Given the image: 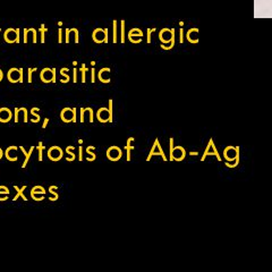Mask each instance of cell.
Segmentation results:
<instances>
[{"mask_svg": "<svg viewBox=\"0 0 272 272\" xmlns=\"http://www.w3.org/2000/svg\"><path fill=\"white\" fill-rule=\"evenodd\" d=\"M14 189L17 192V193H16V195H15L14 197H13V201H14V202H15V201H17V200H18V197H22V199L24 200L25 202H27V201H29V200H27V197L24 195V191L26 189V186H23L22 188L17 187V186H14Z\"/></svg>", "mask_w": 272, "mask_h": 272, "instance_id": "5bb4252c", "label": "cell"}, {"mask_svg": "<svg viewBox=\"0 0 272 272\" xmlns=\"http://www.w3.org/2000/svg\"><path fill=\"white\" fill-rule=\"evenodd\" d=\"M92 39L95 43H103L105 40V32L104 29H95L92 33Z\"/></svg>", "mask_w": 272, "mask_h": 272, "instance_id": "9c48e42d", "label": "cell"}, {"mask_svg": "<svg viewBox=\"0 0 272 272\" xmlns=\"http://www.w3.org/2000/svg\"><path fill=\"white\" fill-rule=\"evenodd\" d=\"M19 108H15L14 109V121L18 123V113H19Z\"/></svg>", "mask_w": 272, "mask_h": 272, "instance_id": "1f68e13d", "label": "cell"}, {"mask_svg": "<svg viewBox=\"0 0 272 272\" xmlns=\"http://www.w3.org/2000/svg\"><path fill=\"white\" fill-rule=\"evenodd\" d=\"M85 110L88 112V116H90V119H88V120H90V123H93V121H94V110H93L91 107H86Z\"/></svg>", "mask_w": 272, "mask_h": 272, "instance_id": "83f0119b", "label": "cell"}, {"mask_svg": "<svg viewBox=\"0 0 272 272\" xmlns=\"http://www.w3.org/2000/svg\"><path fill=\"white\" fill-rule=\"evenodd\" d=\"M39 31H40V33H41V42L44 43V41H45V33H47L48 29L45 27L44 24H41V26L39 27Z\"/></svg>", "mask_w": 272, "mask_h": 272, "instance_id": "484cf974", "label": "cell"}, {"mask_svg": "<svg viewBox=\"0 0 272 272\" xmlns=\"http://www.w3.org/2000/svg\"><path fill=\"white\" fill-rule=\"evenodd\" d=\"M58 26H62V22H58Z\"/></svg>", "mask_w": 272, "mask_h": 272, "instance_id": "f6af8a7d", "label": "cell"}, {"mask_svg": "<svg viewBox=\"0 0 272 272\" xmlns=\"http://www.w3.org/2000/svg\"><path fill=\"white\" fill-rule=\"evenodd\" d=\"M76 108H64L60 112V118L64 123H77L76 119Z\"/></svg>", "mask_w": 272, "mask_h": 272, "instance_id": "7a4b0ae2", "label": "cell"}, {"mask_svg": "<svg viewBox=\"0 0 272 272\" xmlns=\"http://www.w3.org/2000/svg\"><path fill=\"white\" fill-rule=\"evenodd\" d=\"M21 111H22L23 115H24V123H27V121H29V118H27V115H29V113H27V109L23 107V108H21Z\"/></svg>", "mask_w": 272, "mask_h": 272, "instance_id": "4dcf8cb0", "label": "cell"}, {"mask_svg": "<svg viewBox=\"0 0 272 272\" xmlns=\"http://www.w3.org/2000/svg\"><path fill=\"white\" fill-rule=\"evenodd\" d=\"M2 156H4V151H2V150H1V147H0V159H1Z\"/></svg>", "mask_w": 272, "mask_h": 272, "instance_id": "b9f144b4", "label": "cell"}, {"mask_svg": "<svg viewBox=\"0 0 272 272\" xmlns=\"http://www.w3.org/2000/svg\"><path fill=\"white\" fill-rule=\"evenodd\" d=\"M18 149H19V147L15 146V145H11V146H9L6 149V151H5V156H6V159H7L8 161H17V160H18V156L13 153L14 151L18 150Z\"/></svg>", "mask_w": 272, "mask_h": 272, "instance_id": "8fae6325", "label": "cell"}, {"mask_svg": "<svg viewBox=\"0 0 272 272\" xmlns=\"http://www.w3.org/2000/svg\"><path fill=\"white\" fill-rule=\"evenodd\" d=\"M44 149H45V146L43 145V143H42V142H39V144H37V153H39L37 160H39L40 162L43 160V150Z\"/></svg>", "mask_w": 272, "mask_h": 272, "instance_id": "603a6c76", "label": "cell"}, {"mask_svg": "<svg viewBox=\"0 0 272 272\" xmlns=\"http://www.w3.org/2000/svg\"><path fill=\"white\" fill-rule=\"evenodd\" d=\"M96 118L100 123H107L110 119V112L108 108H100L99 110L96 111Z\"/></svg>", "mask_w": 272, "mask_h": 272, "instance_id": "ba28073f", "label": "cell"}, {"mask_svg": "<svg viewBox=\"0 0 272 272\" xmlns=\"http://www.w3.org/2000/svg\"><path fill=\"white\" fill-rule=\"evenodd\" d=\"M154 31V29H147V42L150 43V41H151V33Z\"/></svg>", "mask_w": 272, "mask_h": 272, "instance_id": "f35d334b", "label": "cell"}, {"mask_svg": "<svg viewBox=\"0 0 272 272\" xmlns=\"http://www.w3.org/2000/svg\"><path fill=\"white\" fill-rule=\"evenodd\" d=\"M91 82L95 83V68L94 67H92V69H91Z\"/></svg>", "mask_w": 272, "mask_h": 272, "instance_id": "d6a6232c", "label": "cell"}, {"mask_svg": "<svg viewBox=\"0 0 272 272\" xmlns=\"http://www.w3.org/2000/svg\"><path fill=\"white\" fill-rule=\"evenodd\" d=\"M111 72L110 68H108V67H105V68H101L100 69V72H99V80L102 82V83H105V84H108V83H110V77H104V75H108V74Z\"/></svg>", "mask_w": 272, "mask_h": 272, "instance_id": "4fadbf2b", "label": "cell"}, {"mask_svg": "<svg viewBox=\"0 0 272 272\" xmlns=\"http://www.w3.org/2000/svg\"><path fill=\"white\" fill-rule=\"evenodd\" d=\"M2 78H4V73H2V70L0 69V82L2 81Z\"/></svg>", "mask_w": 272, "mask_h": 272, "instance_id": "60d3db41", "label": "cell"}, {"mask_svg": "<svg viewBox=\"0 0 272 272\" xmlns=\"http://www.w3.org/2000/svg\"><path fill=\"white\" fill-rule=\"evenodd\" d=\"M133 141H134V137H129V139L127 140V144L124 146V150L127 151V158H126L127 161H131V159H132V158H131V151L134 150V146L131 145V143H132Z\"/></svg>", "mask_w": 272, "mask_h": 272, "instance_id": "e0dca14e", "label": "cell"}, {"mask_svg": "<svg viewBox=\"0 0 272 272\" xmlns=\"http://www.w3.org/2000/svg\"><path fill=\"white\" fill-rule=\"evenodd\" d=\"M108 109H109V112H110V119H109V123H112V121H113V100H112V99H109V105H108Z\"/></svg>", "mask_w": 272, "mask_h": 272, "instance_id": "4316f807", "label": "cell"}, {"mask_svg": "<svg viewBox=\"0 0 272 272\" xmlns=\"http://www.w3.org/2000/svg\"><path fill=\"white\" fill-rule=\"evenodd\" d=\"M69 29H65V42L66 43H69Z\"/></svg>", "mask_w": 272, "mask_h": 272, "instance_id": "e575fe53", "label": "cell"}, {"mask_svg": "<svg viewBox=\"0 0 272 272\" xmlns=\"http://www.w3.org/2000/svg\"><path fill=\"white\" fill-rule=\"evenodd\" d=\"M58 42L59 43H62V29L61 27L58 29Z\"/></svg>", "mask_w": 272, "mask_h": 272, "instance_id": "836d02e7", "label": "cell"}, {"mask_svg": "<svg viewBox=\"0 0 272 272\" xmlns=\"http://www.w3.org/2000/svg\"><path fill=\"white\" fill-rule=\"evenodd\" d=\"M80 72L82 73V83H86V73L88 72V68L86 67L85 64H82Z\"/></svg>", "mask_w": 272, "mask_h": 272, "instance_id": "d4e9b609", "label": "cell"}, {"mask_svg": "<svg viewBox=\"0 0 272 272\" xmlns=\"http://www.w3.org/2000/svg\"><path fill=\"white\" fill-rule=\"evenodd\" d=\"M74 150H75V146H73V145H69V146L66 147V153L69 154V158L68 156L66 158L67 161H74L76 159V155L74 153Z\"/></svg>", "mask_w": 272, "mask_h": 272, "instance_id": "d6986e66", "label": "cell"}, {"mask_svg": "<svg viewBox=\"0 0 272 272\" xmlns=\"http://www.w3.org/2000/svg\"><path fill=\"white\" fill-rule=\"evenodd\" d=\"M78 144H83V140H78Z\"/></svg>", "mask_w": 272, "mask_h": 272, "instance_id": "bcb514c9", "label": "cell"}, {"mask_svg": "<svg viewBox=\"0 0 272 272\" xmlns=\"http://www.w3.org/2000/svg\"><path fill=\"white\" fill-rule=\"evenodd\" d=\"M7 78L10 83H23V68H10L7 73Z\"/></svg>", "mask_w": 272, "mask_h": 272, "instance_id": "3957f363", "label": "cell"}, {"mask_svg": "<svg viewBox=\"0 0 272 272\" xmlns=\"http://www.w3.org/2000/svg\"><path fill=\"white\" fill-rule=\"evenodd\" d=\"M45 193H47V191L44 189L43 186H34L31 191V196L34 201L39 202V201H42L44 199Z\"/></svg>", "mask_w": 272, "mask_h": 272, "instance_id": "52a82bcc", "label": "cell"}, {"mask_svg": "<svg viewBox=\"0 0 272 272\" xmlns=\"http://www.w3.org/2000/svg\"><path fill=\"white\" fill-rule=\"evenodd\" d=\"M73 83H77V69H73Z\"/></svg>", "mask_w": 272, "mask_h": 272, "instance_id": "8d00e7d4", "label": "cell"}, {"mask_svg": "<svg viewBox=\"0 0 272 272\" xmlns=\"http://www.w3.org/2000/svg\"><path fill=\"white\" fill-rule=\"evenodd\" d=\"M13 117L11 111L8 108H0V123H8Z\"/></svg>", "mask_w": 272, "mask_h": 272, "instance_id": "7c38bea8", "label": "cell"}, {"mask_svg": "<svg viewBox=\"0 0 272 272\" xmlns=\"http://www.w3.org/2000/svg\"><path fill=\"white\" fill-rule=\"evenodd\" d=\"M19 29H7L4 33V39L7 43H19Z\"/></svg>", "mask_w": 272, "mask_h": 272, "instance_id": "277c9868", "label": "cell"}, {"mask_svg": "<svg viewBox=\"0 0 272 272\" xmlns=\"http://www.w3.org/2000/svg\"><path fill=\"white\" fill-rule=\"evenodd\" d=\"M93 151H95V146L90 145V146L86 147V154L90 155V156H86V160H88V161H94L96 159V154Z\"/></svg>", "mask_w": 272, "mask_h": 272, "instance_id": "2e32d148", "label": "cell"}, {"mask_svg": "<svg viewBox=\"0 0 272 272\" xmlns=\"http://www.w3.org/2000/svg\"><path fill=\"white\" fill-rule=\"evenodd\" d=\"M118 22L117 21H113L112 22V39H113V43H117L118 42V26H117Z\"/></svg>", "mask_w": 272, "mask_h": 272, "instance_id": "7402d4cb", "label": "cell"}, {"mask_svg": "<svg viewBox=\"0 0 272 272\" xmlns=\"http://www.w3.org/2000/svg\"><path fill=\"white\" fill-rule=\"evenodd\" d=\"M56 68H43L40 73L41 81L43 83H57V73Z\"/></svg>", "mask_w": 272, "mask_h": 272, "instance_id": "6da1fadb", "label": "cell"}, {"mask_svg": "<svg viewBox=\"0 0 272 272\" xmlns=\"http://www.w3.org/2000/svg\"><path fill=\"white\" fill-rule=\"evenodd\" d=\"M128 40L131 41V42H133V43H139V41L135 39V37H140V39H142V37H143V33H142V31H141L140 29H131L129 32H128Z\"/></svg>", "mask_w": 272, "mask_h": 272, "instance_id": "30bf717a", "label": "cell"}, {"mask_svg": "<svg viewBox=\"0 0 272 272\" xmlns=\"http://www.w3.org/2000/svg\"><path fill=\"white\" fill-rule=\"evenodd\" d=\"M95 64H96V62L94 61V60H92V61H91V66H92V67L95 66Z\"/></svg>", "mask_w": 272, "mask_h": 272, "instance_id": "7bdbcfd3", "label": "cell"}, {"mask_svg": "<svg viewBox=\"0 0 272 272\" xmlns=\"http://www.w3.org/2000/svg\"><path fill=\"white\" fill-rule=\"evenodd\" d=\"M39 110H40V108H37V107H34V108L31 109V115H32V117H33V118H31V121H32V123H39V121H40L41 116L37 113V111Z\"/></svg>", "mask_w": 272, "mask_h": 272, "instance_id": "ac0fdd59", "label": "cell"}, {"mask_svg": "<svg viewBox=\"0 0 272 272\" xmlns=\"http://www.w3.org/2000/svg\"><path fill=\"white\" fill-rule=\"evenodd\" d=\"M78 160L80 161H83V147L80 145L78 146Z\"/></svg>", "mask_w": 272, "mask_h": 272, "instance_id": "d590c367", "label": "cell"}, {"mask_svg": "<svg viewBox=\"0 0 272 272\" xmlns=\"http://www.w3.org/2000/svg\"><path fill=\"white\" fill-rule=\"evenodd\" d=\"M121 153H123L121 149L116 146V145L110 146L107 150V156H108V159L110 161H118L121 158Z\"/></svg>", "mask_w": 272, "mask_h": 272, "instance_id": "8992f818", "label": "cell"}, {"mask_svg": "<svg viewBox=\"0 0 272 272\" xmlns=\"http://www.w3.org/2000/svg\"><path fill=\"white\" fill-rule=\"evenodd\" d=\"M37 68H33V69H32V68H29V69H27V73H29L27 74V82H29V83H32V74H33V72H37Z\"/></svg>", "mask_w": 272, "mask_h": 272, "instance_id": "f1b7e54d", "label": "cell"}, {"mask_svg": "<svg viewBox=\"0 0 272 272\" xmlns=\"http://www.w3.org/2000/svg\"><path fill=\"white\" fill-rule=\"evenodd\" d=\"M34 149L35 147L34 146H31V149H29V152H26L25 151V149H24V146H19V150L22 151L23 152V154H25V160H24V162H23V164H22V168H25L26 166H27V163H29V158H31V155H32V153H33V151H34Z\"/></svg>", "mask_w": 272, "mask_h": 272, "instance_id": "9a60e30c", "label": "cell"}, {"mask_svg": "<svg viewBox=\"0 0 272 272\" xmlns=\"http://www.w3.org/2000/svg\"><path fill=\"white\" fill-rule=\"evenodd\" d=\"M9 189H8V187H6V186H0V195L2 194V195H9Z\"/></svg>", "mask_w": 272, "mask_h": 272, "instance_id": "f546056e", "label": "cell"}, {"mask_svg": "<svg viewBox=\"0 0 272 272\" xmlns=\"http://www.w3.org/2000/svg\"><path fill=\"white\" fill-rule=\"evenodd\" d=\"M73 66H74V67L77 66V61H76V60H74V61H73Z\"/></svg>", "mask_w": 272, "mask_h": 272, "instance_id": "ee69618b", "label": "cell"}, {"mask_svg": "<svg viewBox=\"0 0 272 272\" xmlns=\"http://www.w3.org/2000/svg\"><path fill=\"white\" fill-rule=\"evenodd\" d=\"M56 189H58V187H57V186H50V187H49V189H48L49 193L53 195L52 197H49V201H51V202H56V201L59 199V194L56 192Z\"/></svg>", "mask_w": 272, "mask_h": 272, "instance_id": "ffe728a7", "label": "cell"}, {"mask_svg": "<svg viewBox=\"0 0 272 272\" xmlns=\"http://www.w3.org/2000/svg\"><path fill=\"white\" fill-rule=\"evenodd\" d=\"M64 156V151L60 146H51L48 150V158L51 161H59Z\"/></svg>", "mask_w": 272, "mask_h": 272, "instance_id": "5b68a950", "label": "cell"}, {"mask_svg": "<svg viewBox=\"0 0 272 272\" xmlns=\"http://www.w3.org/2000/svg\"><path fill=\"white\" fill-rule=\"evenodd\" d=\"M67 72H69V69L66 68V67L60 69V75H61V76H64V78H62V80H60V83H62V84H66V83H68L69 80H70V77H69V75L67 74Z\"/></svg>", "mask_w": 272, "mask_h": 272, "instance_id": "44dd1931", "label": "cell"}, {"mask_svg": "<svg viewBox=\"0 0 272 272\" xmlns=\"http://www.w3.org/2000/svg\"><path fill=\"white\" fill-rule=\"evenodd\" d=\"M0 31H1V29H0Z\"/></svg>", "mask_w": 272, "mask_h": 272, "instance_id": "7dc6e473", "label": "cell"}, {"mask_svg": "<svg viewBox=\"0 0 272 272\" xmlns=\"http://www.w3.org/2000/svg\"><path fill=\"white\" fill-rule=\"evenodd\" d=\"M48 124H49V118H45L43 121V124H42V128H47V126H48Z\"/></svg>", "mask_w": 272, "mask_h": 272, "instance_id": "ab89813d", "label": "cell"}, {"mask_svg": "<svg viewBox=\"0 0 272 272\" xmlns=\"http://www.w3.org/2000/svg\"><path fill=\"white\" fill-rule=\"evenodd\" d=\"M125 40H126V37H125V21L123 19V21L120 22V42H121V43H125Z\"/></svg>", "mask_w": 272, "mask_h": 272, "instance_id": "cb8c5ba5", "label": "cell"}, {"mask_svg": "<svg viewBox=\"0 0 272 272\" xmlns=\"http://www.w3.org/2000/svg\"><path fill=\"white\" fill-rule=\"evenodd\" d=\"M85 112H86V110H85V108H81V123H84V115H85Z\"/></svg>", "mask_w": 272, "mask_h": 272, "instance_id": "74e56055", "label": "cell"}]
</instances>
